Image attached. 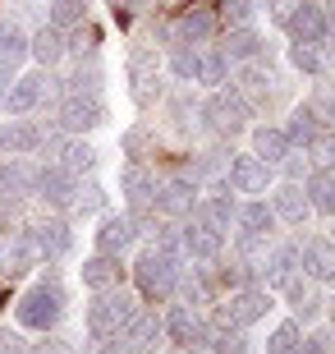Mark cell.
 Wrapping results in <instances>:
<instances>
[{"mask_svg":"<svg viewBox=\"0 0 335 354\" xmlns=\"http://www.w3.org/2000/svg\"><path fill=\"white\" fill-rule=\"evenodd\" d=\"M46 83H51L46 74H23V79H14L10 88L0 92V106H5L10 115H28V111L46 97Z\"/></svg>","mask_w":335,"mask_h":354,"instance_id":"cell-13","label":"cell"},{"mask_svg":"<svg viewBox=\"0 0 335 354\" xmlns=\"http://www.w3.org/2000/svg\"><path fill=\"white\" fill-rule=\"evenodd\" d=\"M234 225H239L244 239H267L271 230H276V212H271V203L253 198V203H244V207H234Z\"/></svg>","mask_w":335,"mask_h":354,"instance_id":"cell-17","label":"cell"},{"mask_svg":"<svg viewBox=\"0 0 335 354\" xmlns=\"http://www.w3.org/2000/svg\"><path fill=\"white\" fill-rule=\"evenodd\" d=\"M147 138H152V133L142 129V124H133V129L124 133V152H129V157H142V147H147Z\"/></svg>","mask_w":335,"mask_h":354,"instance_id":"cell-42","label":"cell"},{"mask_svg":"<svg viewBox=\"0 0 335 354\" xmlns=\"http://www.w3.org/2000/svg\"><path fill=\"white\" fill-rule=\"evenodd\" d=\"M331 239H335V235H331Z\"/></svg>","mask_w":335,"mask_h":354,"instance_id":"cell-48","label":"cell"},{"mask_svg":"<svg viewBox=\"0 0 335 354\" xmlns=\"http://www.w3.org/2000/svg\"><path fill=\"white\" fill-rule=\"evenodd\" d=\"M60 313H65V290L55 281H37L23 299L14 304V317H19L23 331H51L60 322Z\"/></svg>","mask_w":335,"mask_h":354,"instance_id":"cell-2","label":"cell"},{"mask_svg":"<svg viewBox=\"0 0 335 354\" xmlns=\"http://www.w3.org/2000/svg\"><path fill=\"white\" fill-rule=\"evenodd\" d=\"M60 124L74 129V133L97 129V124H106V102L97 92H69L65 106H60Z\"/></svg>","mask_w":335,"mask_h":354,"instance_id":"cell-6","label":"cell"},{"mask_svg":"<svg viewBox=\"0 0 335 354\" xmlns=\"http://www.w3.org/2000/svg\"><path fill=\"white\" fill-rule=\"evenodd\" d=\"M211 32H216V19H211L207 10H184L180 24H175V37H180V46H202Z\"/></svg>","mask_w":335,"mask_h":354,"instance_id":"cell-27","label":"cell"},{"mask_svg":"<svg viewBox=\"0 0 335 354\" xmlns=\"http://www.w3.org/2000/svg\"><path fill=\"white\" fill-rule=\"evenodd\" d=\"M262 46H267V41H262L258 28L239 24V28H230V32H225V46H220V51L230 55V65H234V60H239V65H248V60H258V55H262Z\"/></svg>","mask_w":335,"mask_h":354,"instance_id":"cell-23","label":"cell"},{"mask_svg":"<svg viewBox=\"0 0 335 354\" xmlns=\"http://www.w3.org/2000/svg\"><path fill=\"white\" fill-rule=\"evenodd\" d=\"M271 212H276V221H303V216H308V194H303V184L298 180H285L280 189H276V194H271Z\"/></svg>","mask_w":335,"mask_h":354,"instance_id":"cell-18","label":"cell"},{"mask_svg":"<svg viewBox=\"0 0 335 354\" xmlns=\"http://www.w3.org/2000/svg\"><path fill=\"white\" fill-rule=\"evenodd\" d=\"M102 189H97V184H83V189H78V194H74V207L78 212H97V207H102Z\"/></svg>","mask_w":335,"mask_h":354,"instance_id":"cell-41","label":"cell"},{"mask_svg":"<svg viewBox=\"0 0 335 354\" xmlns=\"http://www.w3.org/2000/svg\"><path fill=\"white\" fill-rule=\"evenodd\" d=\"M285 166H289V180L308 175V161H298V152H289V157H285Z\"/></svg>","mask_w":335,"mask_h":354,"instance_id":"cell-45","label":"cell"},{"mask_svg":"<svg viewBox=\"0 0 335 354\" xmlns=\"http://www.w3.org/2000/svg\"><path fill=\"white\" fill-rule=\"evenodd\" d=\"M298 267L312 281H335V239H308V244H298Z\"/></svg>","mask_w":335,"mask_h":354,"instance_id":"cell-15","label":"cell"},{"mask_svg":"<svg viewBox=\"0 0 335 354\" xmlns=\"http://www.w3.org/2000/svg\"><path fill=\"white\" fill-rule=\"evenodd\" d=\"M193 221H202V225H211V230H230L234 225V198H225V194H211V198H202V203H193Z\"/></svg>","mask_w":335,"mask_h":354,"instance_id":"cell-25","label":"cell"},{"mask_svg":"<svg viewBox=\"0 0 335 354\" xmlns=\"http://www.w3.org/2000/svg\"><path fill=\"white\" fill-rule=\"evenodd\" d=\"M156 336H166V327H161V317H156V313H142V308L129 317V327L119 331V341L129 345L133 354H147L156 345Z\"/></svg>","mask_w":335,"mask_h":354,"instance_id":"cell-19","label":"cell"},{"mask_svg":"<svg viewBox=\"0 0 335 354\" xmlns=\"http://www.w3.org/2000/svg\"><path fill=\"white\" fill-rule=\"evenodd\" d=\"M234 92L248 102V111H262V106L271 102V74H262V69H244V79H239Z\"/></svg>","mask_w":335,"mask_h":354,"instance_id":"cell-28","label":"cell"},{"mask_svg":"<svg viewBox=\"0 0 335 354\" xmlns=\"http://www.w3.org/2000/svg\"><path fill=\"white\" fill-rule=\"evenodd\" d=\"M289 152H294V147H289L285 129H276V124H258V129H253V157H262L267 166H280Z\"/></svg>","mask_w":335,"mask_h":354,"instance_id":"cell-24","label":"cell"},{"mask_svg":"<svg viewBox=\"0 0 335 354\" xmlns=\"http://www.w3.org/2000/svg\"><path fill=\"white\" fill-rule=\"evenodd\" d=\"M161 327H166V336L180 345V350H193V345H202L207 336H211V327H207V322L193 313V308H189V304H175V308L161 317Z\"/></svg>","mask_w":335,"mask_h":354,"instance_id":"cell-8","label":"cell"},{"mask_svg":"<svg viewBox=\"0 0 335 354\" xmlns=\"http://www.w3.org/2000/svg\"><path fill=\"white\" fill-rule=\"evenodd\" d=\"M331 19H335V0H331Z\"/></svg>","mask_w":335,"mask_h":354,"instance_id":"cell-47","label":"cell"},{"mask_svg":"<svg viewBox=\"0 0 335 354\" xmlns=\"http://www.w3.org/2000/svg\"><path fill=\"white\" fill-rule=\"evenodd\" d=\"M289 65L298 74H322V55H317V41H294L289 46Z\"/></svg>","mask_w":335,"mask_h":354,"instance_id":"cell-35","label":"cell"},{"mask_svg":"<svg viewBox=\"0 0 335 354\" xmlns=\"http://www.w3.org/2000/svg\"><path fill=\"white\" fill-rule=\"evenodd\" d=\"M0 276H5V258H0Z\"/></svg>","mask_w":335,"mask_h":354,"instance_id":"cell-46","label":"cell"},{"mask_svg":"<svg viewBox=\"0 0 335 354\" xmlns=\"http://www.w3.org/2000/svg\"><path fill=\"white\" fill-rule=\"evenodd\" d=\"M225 184H230V194H267L271 184V166L262 157H234L230 166H225Z\"/></svg>","mask_w":335,"mask_h":354,"instance_id":"cell-9","label":"cell"},{"mask_svg":"<svg viewBox=\"0 0 335 354\" xmlns=\"http://www.w3.org/2000/svg\"><path fill=\"white\" fill-rule=\"evenodd\" d=\"M138 313V304H133V295H124V290H97V299L88 304V336L97 345L115 341L119 331L129 327V317Z\"/></svg>","mask_w":335,"mask_h":354,"instance_id":"cell-1","label":"cell"},{"mask_svg":"<svg viewBox=\"0 0 335 354\" xmlns=\"http://www.w3.org/2000/svg\"><path fill=\"white\" fill-rule=\"evenodd\" d=\"M294 5H298V0H267V14H271V24H280V28H285V19L294 14Z\"/></svg>","mask_w":335,"mask_h":354,"instance_id":"cell-43","label":"cell"},{"mask_svg":"<svg viewBox=\"0 0 335 354\" xmlns=\"http://www.w3.org/2000/svg\"><path fill=\"white\" fill-rule=\"evenodd\" d=\"M294 354H335V327H322V331H312V336H303Z\"/></svg>","mask_w":335,"mask_h":354,"instance_id":"cell-39","label":"cell"},{"mask_svg":"<svg viewBox=\"0 0 335 354\" xmlns=\"http://www.w3.org/2000/svg\"><path fill=\"white\" fill-rule=\"evenodd\" d=\"M46 143V133L37 124H28V120H10L5 129H0V152H10V157H23V152H37Z\"/></svg>","mask_w":335,"mask_h":354,"instance_id":"cell-21","label":"cell"},{"mask_svg":"<svg viewBox=\"0 0 335 354\" xmlns=\"http://www.w3.org/2000/svg\"><path fill=\"white\" fill-rule=\"evenodd\" d=\"M220 244H225V235L211 230V225H202V221L180 225V253H184V258H193V263H216Z\"/></svg>","mask_w":335,"mask_h":354,"instance_id":"cell-11","label":"cell"},{"mask_svg":"<svg viewBox=\"0 0 335 354\" xmlns=\"http://www.w3.org/2000/svg\"><path fill=\"white\" fill-rule=\"evenodd\" d=\"M326 129V120L317 115V106L312 102H303V106H294L289 111V124H285V138H289V147H308L317 133Z\"/></svg>","mask_w":335,"mask_h":354,"instance_id":"cell-20","label":"cell"},{"mask_svg":"<svg viewBox=\"0 0 335 354\" xmlns=\"http://www.w3.org/2000/svg\"><path fill=\"white\" fill-rule=\"evenodd\" d=\"M23 51H28V37L14 24H0V65H14Z\"/></svg>","mask_w":335,"mask_h":354,"instance_id":"cell-36","label":"cell"},{"mask_svg":"<svg viewBox=\"0 0 335 354\" xmlns=\"http://www.w3.org/2000/svg\"><path fill=\"white\" fill-rule=\"evenodd\" d=\"M32 194L41 198V203H51V207H69L78 194V175L65 171L60 161L55 166H41L37 175H32Z\"/></svg>","mask_w":335,"mask_h":354,"instance_id":"cell-5","label":"cell"},{"mask_svg":"<svg viewBox=\"0 0 335 354\" xmlns=\"http://www.w3.org/2000/svg\"><path fill=\"white\" fill-rule=\"evenodd\" d=\"M303 194H308V207H312V212H326V216H335V166H317V171H308Z\"/></svg>","mask_w":335,"mask_h":354,"instance_id":"cell-22","label":"cell"},{"mask_svg":"<svg viewBox=\"0 0 335 354\" xmlns=\"http://www.w3.org/2000/svg\"><path fill=\"white\" fill-rule=\"evenodd\" d=\"M198 55H202V51H193V46H175V51H170L175 79H198Z\"/></svg>","mask_w":335,"mask_h":354,"instance_id":"cell-37","label":"cell"},{"mask_svg":"<svg viewBox=\"0 0 335 354\" xmlns=\"http://www.w3.org/2000/svg\"><path fill=\"white\" fill-rule=\"evenodd\" d=\"M55 152H60V166L65 171H92L97 166V152H92L88 143H78V138H69V143H55Z\"/></svg>","mask_w":335,"mask_h":354,"instance_id":"cell-33","label":"cell"},{"mask_svg":"<svg viewBox=\"0 0 335 354\" xmlns=\"http://www.w3.org/2000/svg\"><path fill=\"white\" fill-rule=\"evenodd\" d=\"M51 28H60V32H69V28L88 24V0H51Z\"/></svg>","mask_w":335,"mask_h":354,"instance_id":"cell-31","label":"cell"},{"mask_svg":"<svg viewBox=\"0 0 335 354\" xmlns=\"http://www.w3.org/2000/svg\"><path fill=\"white\" fill-rule=\"evenodd\" d=\"M285 28H289V37H294V41H322L331 24H326V14L317 10L312 0H298V5H294V14L285 19Z\"/></svg>","mask_w":335,"mask_h":354,"instance_id":"cell-16","label":"cell"},{"mask_svg":"<svg viewBox=\"0 0 335 354\" xmlns=\"http://www.w3.org/2000/svg\"><path fill=\"white\" fill-rule=\"evenodd\" d=\"M78 276H83L88 290H111V286H119V258L115 253H97V258H88L78 267Z\"/></svg>","mask_w":335,"mask_h":354,"instance_id":"cell-26","label":"cell"},{"mask_svg":"<svg viewBox=\"0 0 335 354\" xmlns=\"http://www.w3.org/2000/svg\"><path fill=\"white\" fill-rule=\"evenodd\" d=\"M202 115H207V124H211L216 133H239L253 111H248V102L239 97V92H216V97L202 106Z\"/></svg>","mask_w":335,"mask_h":354,"instance_id":"cell-7","label":"cell"},{"mask_svg":"<svg viewBox=\"0 0 335 354\" xmlns=\"http://www.w3.org/2000/svg\"><path fill=\"white\" fill-rule=\"evenodd\" d=\"M298 272V249L294 244H285V249H276L267 258V290H276V286H285L289 276Z\"/></svg>","mask_w":335,"mask_h":354,"instance_id":"cell-29","label":"cell"},{"mask_svg":"<svg viewBox=\"0 0 335 354\" xmlns=\"http://www.w3.org/2000/svg\"><path fill=\"white\" fill-rule=\"evenodd\" d=\"M138 239V225H133V216L124 212V216H102V225H97V253H124Z\"/></svg>","mask_w":335,"mask_h":354,"instance_id":"cell-14","label":"cell"},{"mask_svg":"<svg viewBox=\"0 0 335 354\" xmlns=\"http://www.w3.org/2000/svg\"><path fill=\"white\" fill-rule=\"evenodd\" d=\"M298 341H303V327H298V322H280V327L267 336V354H294Z\"/></svg>","mask_w":335,"mask_h":354,"instance_id":"cell-34","label":"cell"},{"mask_svg":"<svg viewBox=\"0 0 335 354\" xmlns=\"http://www.w3.org/2000/svg\"><path fill=\"white\" fill-rule=\"evenodd\" d=\"M147 0H111V10H115V19H133V14L142 10Z\"/></svg>","mask_w":335,"mask_h":354,"instance_id":"cell-44","label":"cell"},{"mask_svg":"<svg viewBox=\"0 0 335 354\" xmlns=\"http://www.w3.org/2000/svg\"><path fill=\"white\" fill-rule=\"evenodd\" d=\"M308 157H317L322 166H335V124H326V129L308 143Z\"/></svg>","mask_w":335,"mask_h":354,"instance_id":"cell-40","label":"cell"},{"mask_svg":"<svg viewBox=\"0 0 335 354\" xmlns=\"http://www.w3.org/2000/svg\"><path fill=\"white\" fill-rule=\"evenodd\" d=\"M230 79V55L220 51H202L198 55V83H207V88H220V83Z\"/></svg>","mask_w":335,"mask_h":354,"instance_id":"cell-30","label":"cell"},{"mask_svg":"<svg viewBox=\"0 0 335 354\" xmlns=\"http://www.w3.org/2000/svg\"><path fill=\"white\" fill-rule=\"evenodd\" d=\"M198 203V180L193 175H175V180L156 184V216H189Z\"/></svg>","mask_w":335,"mask_h":354,"instance_id":"cell-10","label":"cell"},{"mask_svg":"<svg viewBox=\"0 0 335 354\" xmlns=\"http://www.w3.org/2000/svg\"><path fill=\"white\" fill-rule=\"evenodd\" d=\"M271 313V290L267 286H244L216 308V327H253Z\"/></svg>","mask_w":335,"mask_h":354,"instance_id":"cell-4","label":"cell"},{"mask_svg":"<svg viewBox=\"0 0 335 354\" xmlns=\"http://www.w3.org/2000/svg\"><path fill=\"white\" fill-rule=\"evenodd\" d=\"M23 239L32 244V253H37V263L41 258H60V253H69V244H74V235H69V225L65 221H32L23 230Z\"/></svg>","mask_w":335,"mask_h":354,"instance_id":"cell-12","label":"cell"},{"mask_svg":"<svg viewBox=\"0 0 335 354\" xmlns=\"http://www.w3.org/2000/svg\"><path fill=\"white\" fill-rule=\"evenodd\" d=\"M133 276H138V290L147 299H166L180 286V258H170L161 249H147L138 258V267H133Z\"/></svg>","mask_w":335,"mask_h":354,"instance_id":"cell-3","label":"cell"},{"mask_svg":"<svg viewBox=\"0 0 335 354\" xmlns=\"http://www.w3.org/2000/svg\"><path fill=\"white\" fill-rule=\"evenodd\" d=\"M258 14V0H220V19L230 28H239V24H248Z\"/></svg>","mask_w":335,"mask_h":354,"instance_id":"cell-38","label":"cell"},{"mask_svg":"<svg viewBox=\"0 0 335 354\" xmlns=\"http://www.w3.org/2000/svg\"><path fill=\"white\" fill-rule=\"evenodd\" d=\"M28 46H32V55H37L41 65H55V60H60V55H65V32H60V28H41L37 37L28 41Z\"/></svg>","mask_w":335,"mask_h":354,"instance_id":"cell-32","label":"cell"}]
</instances>
